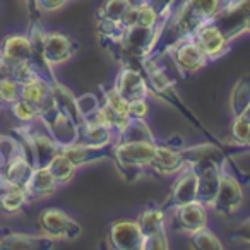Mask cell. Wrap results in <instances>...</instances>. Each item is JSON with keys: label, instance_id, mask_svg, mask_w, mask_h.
<instances>
[{"label": "cell", "instance_id": "obj_1", "mask_svg": "<svg viewBox=\"0 0 250 250\" xmlns=\"http://www.w3.org/2000/svg\"><path fill=\"white\" fill-rule=\"evenodd\" d=\"M154 149H156V143H146V141L115 143L111 160L117 163L127 180H136L137 177L143 175L144 168H151Z\"/></svg>", "mask_w": 250, "mask_h": 250}, {"label": "cell", "instance_id": "obj_2", "mask_svg": "<svg viewBox=\"0 0 250 250\" xmlns=\"http://www.w3.org/2000/svg\"><path fill=\"white\" fill-rule=\"evenodd\" d=\"M40 228H42L43 235L50 236L57 242V240H76L83 233V226L70 218L65 211L57 208H46L40 212L38 216Z\"/></svg>", "mask_w": 250, "mask_h": 250}, {"label": "cell", "instance_id": "obj_3", "mask_svg": "<svg viewBox=\"0 0 250 250\" xmlns=\"http://www.w3.org/2000/svg\"><path fill=\"white\" fill-rule=\"evenodd\" d=\"M250 12V0H228L221 11L211 19L226 38H238L247 31V18Z\"/></svg>", "mask_w": 250, "mask_h": 250}, {"label": "cell", "instance_id": "obj_4", "mask_svg": "<svg viewBox=\"0 0 250 250\" xmlns=\"http://www.w3.org/2000/svg\"><path fill=\"white\" fill-rule=\"evenodd\" d=\"M243 202V190L240 180L226 170V163L221 168V182L216 199L211 208L221 216H231L240 209Z\"/></svg>", "mask_w": 250, "mask_h": 250}, {"label": "cell", "instance_id": "obj_5", "mask_svg": "<svg viewBox=\"0 0 250 250\" xmlns=\"http://www.w3.org/2000/svg\"><path fill=\"white\" fill-rule=\"evenodd\" d=\"M168 53H170L180 76H188V74L197 72L209 60L206 57V53L202 52V48L199 46V43L195 42L194 36H188V38L178 42L175 46H171V50Z\"/></svg>", "mask_w": 250, "mask_h": 250}, {"label": "cell", "instance_id": "obj_6", "mask_svg": "<svg viewBox=\"0 0 250 250\" xmlns=\"http://www.w3.org/2000/svg\"><path fill=\"white\" fill-rule=\"evenodd\" d=\"M113 87L129 103L149 96V84H147L146 76H144L141 67L124 65L115 79Z\"/></svg>", "mask_w": 250, "mask_h": 250}, {"label": "cell", "instance_id": "obj_7", "mask_svg": "<svg viewBox=\"0 0 250 250\" xmlns=\"http://www.w3.org/2000/svg\"><path fill=\"white\" fill-rule=\"evenodd\" d=\"M197 171L199 187H197V201L206 206H212L218 194L219 182H221V168L223 165L216 163L212 160H202L199 163L192 165Z\"/></svg>", "mask_w": 250, "mask_h": 250}, {"label": "cell", "instance_id": "obj_8", "mask_svg": "<svg viewBox=\"0 0 250 250\" xmlns=\"http://www.w3.org/2000/svg\"><path fill=\"white\" fill-rule=\"evenodd\" d=\"M143 242L139 221L120 219L115 221L108 231V243L115 250H143Z\"/></svg>", "mask_w": 250, "mask_h": 250}, {"label": "cell", "instance_id": "obj_9", "mask_svg": "<svg viewBox=\"0 0 250 250\" xmlns=\"http://www.w3.org/2000/svg\"><path fill=\"white\" fill-rule=\"evenodd\" d=\"M197 171H195V168L192 165H185L184 170L178 175V178L175 180V184L171 185V192L167 201V209H175L178 206L197 201Z\"/></svg>", "mask_w": 250, "mask_h": 250}, {"label": "cell", "instance_id": "obj_10", "mask_svg": "<svg viewBox=\"0 0 250 250\" xmlns=\"http://www.w3.org/2000/svg\"><path fill=\"white\" fill-rule=\"evenodd\" d=\"M40 117L45 122L46 129L50 130L52 137L57 141V144L60 147L69 146V144H74L79 141V127L72 120H69L63 113H60L55 106L46 110Z\"/></svg>", "mask_w": 250, "mask_h": 250}, {"label": "cell", "instance_id": "obj_11", "mask_svg": "<svg viewBox=\"0 0 250 250\" xmlns=\"http://www.w3.org/2000/svg\"><path fill=\"white\" fill-rule=\"evenodd\" d=\"M194 38L209 60L225 55L229 48V40L212 21H206L204 24L199 26L197 31L194 33Z\"/></svg>", "mask_w": 250, "mask_h": 250}, {"label": "cell", "instance_id": "obj_12", "mask_svg": "<svg viewBox=\"0 0 250 250\" xmlns=\"http://www.w3.org/2000/svg\"><path fill=\"white\" fill-rule=\"evenodd\" d=\"M76 50H77V43L69 35H65V33L50 31L45 35L43 53H45L46 62L52 67L67 62L76 53Z\"/></svg>", "mask_w": 250, "mask_h": 250}, {"label": "cell", "instance_id": "obj_13", "mask_svg": "<svg viewBox=\"0 0 250 250\" xmlns=\"http://www.w3.org/2000/svg\"><path fill=\"white\" fill-rule=\"evenodd\" d=\"M173 221L184 233H195L208 226V206L201 201L188 202L173 209Z\"/></svg>", "mask_w": 250, "mask_h": 250}, {"label": "cell", "instance_id": "obj_14", "mask_svg": "<svg viewBox=\"0 0 250 250\" xmlns=\"http://www.w3.org/2000/svg\"><path fill=\"white\" fill-rule=\"evenodd\" d=\"M21 100L33 104V106L40 111V115L45 113L46 110L55 106V103H53L52 83L38 74V76L33 77L29 83L21 84Z\"/></svg>", "mask_w": 250, "mask_h": 250}, {"label": "cell", "instance_id": "obj_15", "mask_svg": "<svg viewBox=\"0 0 250 250\" xmlns=\"http://www.w3.org/2000/svg\"><path fill=\"white\" fill-rule=\"evenodd\" d=\"M33 168H35V165L31 163L26 151L21 149L5 160L4 168L0 171V178H2L5 187H9V185H21V187H24L26 182L31 177Z\"/></svg>", "mask_w": 250, "mask_h": 250}, {"label": "cell", "instance_id": "obj_16", "mask_svg": "<svg viewBox=\"0 0 250 250\" xmlns=\"http://www.w3.org/2000/svg\"><path fill=\"white\" fill-rule=\"evenodd\" d=\"M60 153L65 154L70 160V163L74 167H83V165H89L94 161L104 160V158L113 156V144H108V146H91V144L84 143H74L69 146L60 147Z\"/></svg>", "mask_w": 250, "mask_h": 250}, {"label": "cell", "instance_id": "obj_17", "mask_svg": "<svg viewBox=\"0 0 250 250\" xmlns=\"http://www.w3.org/2000/svg\"><path fill=\"white\" fill-rule=\"evenodd\" d=\"M185 160L182 156V149L171 147L168 144H158L154 149V158L151 161V168L161 175H175L180 173L185 167Z\"/></svg>", "mask_w": 250, "mask_h": 250}, {"label": "cell", "instance_id": "obj_18", "mask_svg": "<svg viewBox=\"0 0 250 250\" xmlns=\"http://www.w3.org/2000/svg\"><path fill=\"white\" fill-rule=\"evenodd\" d=\"M0 236H2V249L7 250H48L55 245V240L46 235L35 236L26 233L4 231L0 233Z\"/></svg>", "mask_w": 250, "mask_h": 250}, {"label": "cell", "instance_id": "obj_19", "mask_svg": "<svg viewBox=\"0 0 250 250\" xmlns=\"http://www.w3.org/2000/svg\"><path fill=\"white\" fill-rule=\"evenodd\" d=\"M59 184H57L55 177L48 167H35L29 180L26 182L24 188L29 195V201H36V199H43L52 195L57 190Z\"/></svg>", "mask_w": 250, "mask_h": 250}, {"label": "cell", "instance_id": "obj_20", "mask_svg": "<svg viewBox=\"0 0 250 250\" xmlns=\"http://www.w3.org/2000/svg\"><path fill=\"white\" fill-rule=\"evenodd\" d=\"M52 89H53V103H55V108L60 113L65 115L69 120H72L81 129L84 125V115L81 113L79 106H77V98L70 93V89H67L63 84H60L59 81H55L52 84Z\"/></svg>", "mask_w": 250, "mask_h": 250}, {"label": "cell", "instance_id": "obj_21", "mask_svg": "<svg viewBox=\"0 0 250 250\" xmlns=\"http://www.w3.org/2000/svg\"><path fill=\"white\" fill-rule=\"evenodd\" d=\"M0 53L9 63L22 62V60H31L33 46L29 36L24 35H9L2 42Z\"/></svg>", "mask_w": 250, "mask_h": 250}, {"label": "cell", "instance_id": "obj_22", "mask_svg": "<svg viewBox=\"0 0 250 250\" xmlns=\"http://www.w3.org/2000/svg\"><path fill=\"white\" fill-rule=\"evenodd\" d=\"M137 141L156 143L151 129L144 122V118H130L124 129L120 132H117V136H115V143H137Z\"/></svg>", "mask_w": 250, "mask_h": 250}, {"label": "cell", "instance_id": "obj_23", "mask_svg": "<svg viewBox=\"0 0 250 250\" xmlns=\"http://www.w3.org/2000/svg\"><path fill=\"white\" fill-rule=\"evenodd\" d=\"M115 130L108 125H87L84 124L79 129L77 143L91 144V146H108L115 143Z\"/></svg>", "mask_w": 250, "mask_h": 250}, {"label": "cell", "instance_id": "obj_24", "mask_svg": "<svg viewBox=\"0 0 250 250\" xmlns=\"http://www.w3.org/2000/svg\"><path fill=\"white\" fill-rule=\"evenodd\" d=\"M103 94H101V103H104L115 115H117L118 122H120V130L124 129L127 122L130 120V115H129V101L125 100V98L120 96L117 89L113 86H103L101 87ZM118 130V132H120Z\"/></svg>", "mask_w": 250, "mask_h": 250}, {"label": "cell", "instance_id": "obj_25", "mask_svg": "<svg viewBox=\"0 0 250 250\" xmlns=\"http://www.w3.org/2000/svg\"><path fill=\"white\" fill-rule=\"evenodd\" d=\"M139 226L143 231V238L167 235L165 229V211L161 208H149L139 216Z\"/></svg>", "mask_w": 250, "mask_h": 250}, {"label": "cell", "instance_id": "obj_26", "mask_svg": "<svg viewBox=\"0 0 250 250\" xmlns=\"http://www.w3.org/2000/svg\"><path fill=\"white\" fill-rule=\"evenodd\" d=\"M250 104V74L242 76L236 81L235 87L229 96V108H231L233 117H242L243 111Z\"/></svg>", "mask_w": 250, "mask_h": 250}, {"label": "cell", "instance_id": "obj_27", "mask_svg": "<svg viewBox=\"0 0 250 250\" xmlns=\"http://www.w3.org/2000/svg\"><path fill=\"white\" fill-rule=\"evenodd\" d=\"M29 202V195L24 187L21 185H9L2 194H0V208L7 214H16Z\"/></svg>", "mask_w": 250, "mask_h": 250}, {"label": "cell", "instance_id": "obj_28", "mask_svg": "<svg viewBox=\"0 0 250 250\" xmlns=\"http://www.w3.org/2000/svg\"><path fill=\"white\" fill-rule=\"evenodd\" d=\"M48 170L52 171V175L55 177L57 184L62 185V184H67V182L72 180L74 175H76L77 167H74V165L70 163L69 158L59 151V153L53 156V160L48 163Z\"/></svg>", "mask_w": 250, "mask_h": 250}, {"label": "cell", "instance_id": "obj_29", "mask_svg": "<svg viewBox=\"0 0 250 250\" xmlns=\"http://www.w3.org/2000/svg\"><path fill=\"white\" fill-rule=\"evenodd\" d=\"M190 236H192V247H194V249H199V250H223L225 249L221 240H219L218 236H216V233L211 231L208 226L201 228L199 231L192 233Z\"/></svg>", "mask_w": 250, "mask_h": 250}, {"label": "cell", "instance_id": "obj_30", "mask_svg": "<svg viewBox=\"0 0 250 250\" xmlns=\"http://www.w3.org/2000/svg\"><path fill=\"white\" fill-rule=\"evenodd\" d=\"M129 4L127 0H104L101 7L98 9V19H110V21H120L124 12L127 11Z\"/></svg>", "mask_w": 250, "mask_h": 250}, {"label": "cell", "instance_id": "obj_31", "mask_svg": "<svg viewBox=\"0 0 250 250\" xmlns=\"http://www.w3.org/2000/svg\"><path fill=\"white\" fill-rule=\"evenodd\" d=\"M19 98H21V84L11 76L0 77V101L9 106Z\"/></svg>", "mask_w": 250, "mask_h": 250}, {"label": "cell", "instance_id": "obj_32", "mask_svg": "<svg viewBox=\"0 0 250 250\" xmlns=\"http://www.w3.org/2000/svg\"><path fill=\"white\" fill-rule=\"evenodd\" d=\"M9 108H11V113L16 117V120H21L22 124H31L33 120H36L40 117V111L33 104H29L28 101L21 100V98L12 104H9Z\"/></svg>", "mask_w": 250, "mask_h": 250}, {"label": "cell", "instance_id": "obj_33", "mask_svg": "<svg viewBox=\"0 0 250 250\" xmlns=\"http://www.w3.org/2000/svg\"><path fill=\"white\" fill-rule=\"evenodd\" d=\"M9 76L14 77L19 84H26V83H29L35 76H38V70L35 69V65L31 63V60H22V62L11 63Z\"/></svg>", "mask_w": 250, "mask_h": 250}, {"label": "cell", "instance_id": "obj_34", "mask_svg": "<svg viewBox=\"0 0 250 250\" xmlns=\"http://www.w3.org/2000/svg\"><path fill=\"white\" fill-rule=\"evenodd\" d=\"M137 26H143V28H161L163 26V19L146 2L144 5L137 7Z\"/></svg>", "mask_w": 250, "mask_h": 250}, {"label": "cell", "instance_id": "obj_35", "mask_svg": "<svg viewBox=\"0 0 250 250\" xmlns=\"http://www.w3.org/2000/svg\"><path fill=\"white\" fill-rule=\"evenodd\" d=\"M249 134H250V122L245 120L243 117H233L231 137L235 139V143L240 144V146H247Z\"/></svg>", "mask_w": 250, "mask_h": 250}, {"label": "cell", "instance_id": "obj_36", "mask_svg": "<svg viewBox=\"0 0 250 250\" xmlns=\"http://www.w3.org/2000/svg\"><path fill=\"white\" fill-rule=\"evenodd\" d=\"M100 104H101V100L93 93H86V94H83V96L77 98V106H79L81 113H83L84 117L93 113L96 108H100Z\"/></svg>", "mask_w": 250, "mask_h": 250}, {"label": "cell", "instance_id": "obj_37", "mask_svg": "<svg viewBox=\"0 0 250 250\" xmlns=\"http://www.w3.org/2000/svg\"><path fill=\"white\" fill-rule=\"evenodd\" d=\"M147 4L160 14V18L163 19V22H165L170 18L173 9L178 5V0H147Z\"/></svg>", "mask_w": 250, "mask_h": 250}, {"label": "cell", "instance_id": "obj_38", "mask_svg": "<svg viewBox=\"0 0 250 250\" xmlns=\"http://www.w3.org/2000/svg\"><path fill=\"white\" fill-rule=\"evenodd\" d=\"M147 113H149V104H147L146 98H143V100L130 101V103H129L130 118H144V120H146Z\"/></svg>", "mask_w": 250, "mask_h": 250}, {"label": "cell", "instance_id": "obj_39", "mask_svg": "<svg viewBox=\"0 0 250 250\" xmlns=\"http://www.w3.org/2000/svg\"><path fill=\"white\" fill-rule=\"evenodd\" d=\"M167 249H168L167 235L151 236V238H144L143 242V250H167Z\"/></svg>", "mask_w": 250, "mask_h": 250}, {"label": "cell", "instance_id": "obj_40", "mask_svg": "<svg viewBox=\"0 0 250 250\" xmlns=\"http://www.w3.org/2000/svg\"><path fill=\"white\" fill-rule=\"evenodd\" d=\"M69 0H36V9L40 12H53L65 7Z\"/></svg>", "mask_w": 250, "mask_h": 250}, {"label": "cell", "instance_id": "obj_41", "mask_svg": "<svg viewBox=\"0 0 250 250\" xmlns=\"http://www.w3.org/2000/svg\"><path fill=\"white\" fill-rule=\"evenodd\" d=\"M233 240H242V242L249 243L250 245V218H247L245 221H242L238 226L235 228L231 235Z\"/></svg>", "mask_w": 250, "mask_h": 250}, {"label": "cell", "instance_id": "obj_42", "mask_svg": "<svg viewBox=\"0 0 250 250\" xmlns=\"http://www.w3.org/2000/svg\"><path fill=\"white\" fill-rule=\"evenodd\" d=\"M120 22L125 26V28H130V26H136L137 24V7H127V11L124 12L122 16Z\"/></svg>", "mask_w": 250, "mask_h": 250}, {"label": "cell", "instance_id": "obj_43", "mask_svg": "<svg viewBox=\"0 0 250 250\" xmlns=\"http://www.w3.org/2000/svg\"><path fill=\"white\" fill-rule=\"evenodd\" d=\"M24 4L29 11V21L38 22L40 21V11L36 9V0H24Z\"/></svg>", "mask_w": 250, "mask_h": 250}, {"label": "cell", "instance_id": "obj_44", "mask_svg": "<svg viewBox=\"0 0 250 250\" xmlns=\"http://www.w3.org/2000/svg\"><path fill=\"white\" fill-rule=\"evenodd\" d=\"M147 0H127V4L130 5V7H141V5L146 4Z\"/></svg>", "mask_w": 250, "mask_h": 250}, {"label": "cell", "instance_id": "obj_45", "mask_svg": "<svg viewBox=\"0 0 250 250\" xmlns=\"http://www.w3.org/2000/svg\"><path fill=\"white\" fill-rule=\"evenodd\" d=\"M243 118H245V120H249L250 122V104H249V108H247L245 111H243V115H242Z\"/></svg>", "mask_w": 250, "mask_h": 250}, {"label": "cell", "instance_id": "obj_46", "mask_svg": "<svg viewBox=\"0 0 250 250\" xmlns=\"http://www.w3.org/2000/svg\"><path fill=\"white\" fill-rule=\"evenodd\" d=\"M2 168H4V156L0 154V171H2Z\"/></svg>", "mask_w": 250, "mask_h": 250}, {"label": "cell", "instance_id": "obj_47", "mask_svg": "<svg viewBox=\"0 0 250 250\" xmlns=\"http://www.w3.org/2000/svg\"><path fill=\"white\" fill-rule=\"evenodd\" d=\"M247 31H250V12H249V18H247Z\"/></svg>", "mask_w": 250, "mask_h": 250}, {"label": "cell", "instance_id": "obj_48", "mask_svg": "<svg viewBox=\"0 0 250 250\" xmlns=\"http://www.w3.org/2000/svg\"><path fill=\"white\" fill-rule=\"evenodd\" d=\"M247 146L250 147V134H249V141H247Z\"/></svg>", "mask_w": 250, "mask_h": 250}, {"label": "cell", "instance_id": "obj_49", "mask_svg": "<svg viewBox=\"0 0 250 250\" xmlns=\"http://www.w3.org/2000/svg\"><path fill=\"white\" fill-rule=\"evenodd\" d=\"M0 249H2V236H0Z\"/></svg>", "mask_w": 250, "mask_h": 250}, {"label": "cell", "instance_id": "obj_50", "mask_svg": "<svg viewBox=\"0 0 250 250\" xmlns=\"http://www.w3.org/2000/svg\"><path fill=\"white\" fill-rule=\"evenodd\" d=\"M0 104H2V101H0Z\"/></svg>", "mask_w": 250, "mask_h": 250}, {"label": "cell", "instance_id": "obj_51", "mask_svg": "<svg viewBox=\"0 0 250 250\" xmlns=\"http://www.w3.org/2000/svg\"><path fill=\"white\" fill-rule=\"evenodd\" d=\"M0 136H2V134H0Z\"/></svg>", "mask_w": 250, "mask_h": 250}]
</instances>
